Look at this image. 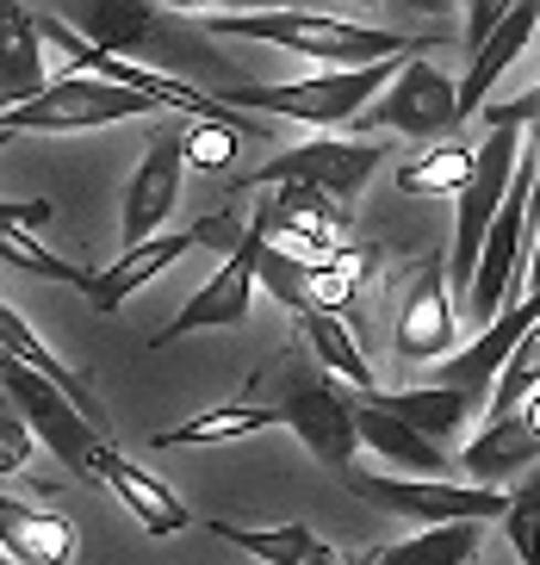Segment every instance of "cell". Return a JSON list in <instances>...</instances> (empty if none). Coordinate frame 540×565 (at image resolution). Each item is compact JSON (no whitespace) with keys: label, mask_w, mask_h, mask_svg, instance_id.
Masks as SVG:
<instances>
[{"label":"cell","mask_w":540,"mask_h":565,"mask_svg":"<svg viewBox=\"0 0 540 565\" xmlns=\"http://www.w3.org/2000/svg\"><path fill=\"white\" fill-rule=\"evenodd\" d=\"M367 398L379 404L385 416H398L404 429H416L423 441H435L442 448L454 429H466V416L478 411L473 398H459V392H447V385H410V392H367Z\"/></svg>","instance_id":"23"},{"label":"cell","mask_w":540,"mask_h":565,"mask_svg":"<svg viewBox=\"0 0 540 565\" xmlns=\"http://www.w3.org/2000/svg\"><path fill=\"white\" fill-rule=\"evenodd\" d=\"M534 32H540V0H522V7H509L504 25H497V32L485 38V44H478L473 68H466V75L454 82V113H459V118H473V113H478V100H485V94L497 87V75H504V68L528 51V38H534Z\"/></svg>","instance_id":"19"},{"label":"cell","mask_w":540,"mask_h":565,"mask_svg":"<svg viewBox=\"0 0 540 565\" xmlns=\"http://www.w3.org/2000/svg\"><path fill=\"white\" fill-rule=\"evenodd\" d=\"M485 125H491V131H516V125H540V87H534V94H522V100H509V106H491V113H485Z\"/></svg>","instance_id":"36"},{"label":"cell","mask_w":540,"mask_h":565,"mask_svg":"<svg viewBox=\"0 0 540 565\" xmlns=\"http://www.w3.org/2000/svg\"><path fill=\"white\" fill-rule=\"evenodd\" d=\"M162 113L156 94H137V87H118V82H94V75H50V87L38 94L32 106H19L7 113L0 125L13 137L25 131H99V125H113V118H149Z\"/></svg>","instance_id":"6"},{"label":"cell","mask_w":540,"mask_h":565,"mask_svg":"<svg viewBox=\"0 0 540 565\" xmlns=\"http://www.w3.org/2000/svg\"><path fill=\"white\" fill-rule=\"evenodd\" d=\"M459 335V305L454 286H447V267L428 262L416 280H410L404 305H398V354L404 361H442Z\"/></svg>","instance_id":"13"},{"label":"cell","mask_w":540,"mask_h":565,"mask_svg":"<svg viewBox=\"0 0 540 565\" xmlns=\"http://www.w3.org/2000/svg\"><path fill=\"white\" fill-rule=\"evenodd\" d=\"M0 392H7L13 416L25 423V435H32V441H44V448L56 454V466H63V472L94 479V448L106 441V435L87 429V416L75 411V404H68L63 392L44 380V373H32V366L13 361V354H0Z\"/></svg>","instance_id":"5"},{"label":"cell","mask_w":540,"mask_h":565,"mask_svg":"<svg viewBox=\"0 0 540 565\" xmlns=\"http://www.w3.org/2000/svg\"><path fill=\"white\" fill-rule=\"evenodd\" d=\"M342 484L360 503L373 510L410 515V522H428V529H447V522H491L509 510L504 491H485V484H447V479H373V472H342Z\"/></svg>","instance_id":"9"},{"label":"cell","mask_w":540,"mask_h":565,"mask_svg":"<svg viewBox=\"0 0 540 565\" xmlns=\"http://www.w3.org/2000/svg\"><path fill=\"white\" fill-rule=\"evenodd\" d=\"M19 466H25L19 454H7V448H0V479H7V472H19Z\"/></svg>","instance_id":"41"},{"label":"cell","mask_w":540,"mask_h":565,"mask_svg":"<svg viewBox=\"0 0 540 565\" xmlns=\"http://www.w3.org/2000/svg\"><path fill=\"white\" fill-rule=\"evenodd\" d=\"M50 13L63 19L82 44L118 56V63H131V51H149L168 25V13L149 7V0H82V7H50Z\"/></svg>","instance_id":"15"},{"label":"cell","mask_w":540,"mask_h":565,"mask_svg":"<svg viewBox=\"0 0 540 565\" xmlns=\"http://www.w3.org/2000/svg\"><path fill=\"white\" fill-rule=\"evenodd\" d=\"M528 231H534V267H528V305L540 311V217L528 224Z\"/></svg>","instance_id":"38"},{"label":"cell","mask_w":540,"mask_h":565,"mask_svg":"<svg viewBox=\"0 0 540 565\" xmlns=\"http://www.w3.org/2000/svg\"><path fill=\"white\" fill-rule=\"evenodd\" d=\"M243 217L236 212H212V217H199L193 231H162V236H149V243H137V249H125L118 262H106L99 274H87V305L94 311H118V305L131 299L137 286H149L156 274H168V267L180 262V255H193V249H236L243 243Z\"/></svg>","instance_id":"7"},{"label":"cell","mask_w":540,"mask_h":565,"mask_svg":"<svg viewBox=\"0 0 540 565\" xmlns=\"http://www.w3.org/2000/svg\"><path fill=\"white\" fill-rule=\"evenodd\" d=\"M267 212L286 231V243L298 249V262H329V255L342 249L348 212L336 200H324V193H311V186H274L267 193Z\"/></svg>","instance_id":"18"},{"label":"cell","mask_w":540,"mask_h":565,"mask_svg":"<svg viewBox=\"0 0 540 565\" xmlns=\"http://www.w3.org/2000/svg\"><path fill=\"white\" fill-rule=\"evenodd\" d=\"M516 168H522V131H485V143L473 150V181L459 186V200H454V255H447L454 305H466V292H473L478 249H485V231H491Z\"/></svg>","instance_id":"3"},{"label":"cell","mask_w":540,"mask_h":565,"mask_svg":"<svg viewBox=\"0 0 540 565\" xmlns=\"http://www.w3.org/2000/svg\"><path fill=\"white\" fill-rule=\"evenodd\" d=\"M94 479L106 484V491H113V498L131 510L137 529H149L156 541L187 529V503H180L174 491H168L156 472H149V466H137L131 454H118L113 441H99V448H94Z\"/></svg>","instance_id":"16"},{"label":"cell","mask_w":540,"mask_h":565,"mask_svg":"<svg viewBox=\"0 0 540 565\" xmlns=\"http://www.w3.org/2000/svg\"><path fill=\"white\" fill-rule=\"evenodd\" d=\"M13 143H19V137H13V131H7V125H0V150H13Z\"/></svg>","instance_id":"42"},{"label":"cell","mask_w":540,"mask_h":565,"mask_svg":"<svg viewBox=\"0 0 540 565\" xmlns=\"http://www.w3.org/2000/svg\"><path fill=\"white\" fill-rule=\"evenodd\" d=\"M0 553L13 565H68L75 559V529L50 510L0 498Z\"/></svg>","instance_id":"20"},{"label":"cell","mask_w":540,"mask_h":565,"mask_svg":"<svg viewBox=\"0 0 540 565\" xmlns=\"http://www.w3.org/2000/svg\"><path fill=\"white\" fill-rule=\"evenodd\" d=\"M0 262H7V267H19V274H38V280L87 286V267L63 262V255H56V249H44L38 236H19V231H7V236H0Z\"/></svg>","instance_id":"32"},{"label":"cell","mask_w":540,"mask_h":565,"mask_svg":"<svg viewBox=\"0 0 540 565\" xmlns=\"http://www.w3.org/2000/svg\"><path fill=\"white\" fill-rule=\"evenodd\" d=\"M522 423H528V429H534V435H540V392H534V398H528V404H522Z\"/></svg>","instance_id":"39"},{"label":"cell","mask_w":540,"mask_h":565,"mask_svg":"<svg viewBox=\"0 0 540 565\" xmlns=\"http://www.w3.org/2000/svg\"><path fill=\"white\" fill-rule=\"evenodd\" d=\"M466 181H473V150L466 143H442V150H428V156L398 168V186H404L410 200H442V193L459 200Z\"/></svg>","instance_id":"29"},{"label":"cell","mask_w":540,"mask_h":565,"mask_svg":"<svg viewBox=\"0 0 540 565\" xmlns=\"http://www.w3.org/2000/svg\"><path fill=\"white\" fill-rule=\"evenodd\" d=\"M236 150H243V125L236 118H199V125H187V137H180V156H187V168H230L236 162Z\"/></svg>","instance_id":"31"},{"label":"cell","mask_w":540,"mask_h":565,"mask_svg":"<svg viewBox=\"0 0 540 565\" xmlns=\"http://www.w3.org/2000/svg\"><path fill=\"white\" fill-rule=\"evenodd\" d=\"M180 118L168 131L149 137L144 162L131 168V186H125V249L149 243V236H162V224L174 217L180 205V186H187V156H180Z\"/></svg>","instance_id":"12"},{"label":"cell","mask_w":540,"mask_h":565,"mask_svg":"<svg viewBox=\"0 0 540 565\" xmlns=\"http://www.w3.org/2000/svg\"><path fill=\"white\" fill-rule=\"evenodd\" d=\"M504 13H509V7H497V0H473V7H466V51L478 56V44L504 25Z\"/></svg>","instance_id":"35"},{"label":"cell","mask_w":540,"mask_h":565,"mask_svg":"<svg viewBox=\"0 0 540 565\" xmlns=\"http://www.w3.org/2000/svg\"><path fill=\"white\" fill-rule=\"evenodd\" d=\"M379 162H385V143H373V137H311L298 150L274 156L267 168H255L243 186H311L348 212L360 186L379 174Z\"/></svg>","instance_id":"8"},{"label":"cell","mask_w":540,"mask_h":565,"mask_svg":"<svg viewBox=\"0 0 540 565\" xmlns=\"http://www.w3.org/2000/svg\"><path fill=\"white\" fill-rule=\"evenodd\" d=\"M534 460H540V435L522 423V411L485 423V429H478V441L459 454V466H466V472H473V484H485V491H497V484L516 479V472H534Z\"/></svg>","instance_id":"21"},{"label":"cell","mask_w":540,"mask_h":565,"mask_svg":"<svg viewBox=\"0 0 540 565\" xmlns=\"http://www.w3.org/2000/svg\"><path fill=\"white\" fill-rule=\"evenodd\" d=\"M267 231H274V212H267V200H262V212L248 217L243 243L224 255V267H218L212 280L199 286L193 299L180 305L168 330H156V349H168L174 335H193V330H230V323H243V317H248V299H255V267H262Z\"/></svg>","instance_id":"10"},{"label":"cell","mask_w":540,"mask_h":565,"mask_svg":"<svg viewBox=\"0 0 540 565\" xmlns=\"http://www.w3.org/2000/svg\"><path fill=\"white\" fill-rule=\"evenodd\" d=\"M38 224H50V200H0V236L7 231H38Z\"/></svg>","instance_id":"34"},{"label":"cell","mask_w":540,"mask_h":565,"mask_svg":"<svg viewBox=\"0 0 540 565\" xmlns=\"http://www.w3.org/2000/svg\"><path fill=\"white\" fill-rule=\"evenodd\" d=\"M454 125H459L454 75H442L428 56H410L398 68V82L354 118V131H398V137H442Z\"/></svg>","instance_id":"11"},{"label":"cell","mask_w":540,"mask_h":565,"mask_svg":"<svg viewBox=\"0 0 540 565\" xmlns=\"http://www.w3.org/2000/svg\"><path fill=\"white\" fill-rule=\"evenodd\" d=\"M298 330H305V349L317 354V366H324V380L354 385L360 398L373 392V366H367V354H360L354 330H348L342 317H329V311H305V317H298Z\"/></svg>","instance_id":"25"},{"label":"cell","mask_w":540,"mask_h":565,"mask_svg":"<svg viewBox=\"0 0 540 565\" xmlns=\"http://www.w3.org/2000/svg\"><path fill=\"white\" fill-rule=\"evenodd\" d=\"M274 416L305 441L317 466H329L336 479L354 472V454H360V435H354V398H348L336 380L324 373H305V366H279V398Z\"/></svg>","instance_id":"4"},{"label":"cell","mask_w":540,"mask_h":565,"mask_svg":"<svg viewBox=\"0 0 540 565\" xmlns=\"http://www.w3.org/2000/svg\"><path fill=\"white\" fill-rule=\"evenodd\" d=\"M534 323H540V311L528 299H516L504 317H497V323H485V330H478V342L466 354H447V361L435 366V380H428V385H447V392H459V398H473V404L491 398V385H497V373H504V361L516 354V342H522Z\"/></svg>","instance_id":"14"},{"label":"cell","mask_w":540,"mask_h":565,"mask_svg":"<svg viewBox=\"0 0 540 565\" xmlns=\"http://www.w3.org/2000/svg\"><path fill=\"white\" fill-rule=\"evenodd\" d=\"M354 435L360 448H373L379 460H392L398 472H416V479H442L447 472V448L423 441L416 429H404L398 416H385L373 398H354Z\"/></svg>","instance_id":"22"},{"label":"cell","mask_w":540,"mask_h":565,"mask_svg":"<svg viewBox=\"0 0 540 565\" xmlns=\"http://www.w3.org/2000/svg\"><path fill=\"white\" fill-rule=\"evenodd\" d=\"M205 32L230 38H262L279 51H298L324 68H373L392 56H423L416 32H385V25H360V19L311 13V7H255V13H205Z\"/></svg>","instance_id":"1"},{"label":"cell","mask_w":540,"mask_h":565,"mask_svg":"<svg viewBox=\"0 0 540 565\" xmlns=\"http://www.w3.org/2000/svg\"><path fill=\"white\" fill-rule=\"evenodd\" d=\"M50 87L44 68V32H38V7L0 0V118L32 106Z\"/></svg>","instance_id":"17"},{"label":"cell","mask_w":540,"mask_h":565,"mask_svg":"<svg viewBox=\"0 0 540 565\" xmlns=\"http://www.w3.org/2000/svg\"><path fill=\"white\" fill-rule=\"evenodd\" d=\"M342 565H373V559H342Z\"/></svg>","instance_id":"43"},{"label":"cell","mask_w":540,"mask_h":565,"mask_svg":"<svg viewBox=\"0 0 540 565\" xmlns=\"http://www.w3.org/2000/svg\"><path fill=\"white\" fill-rule=\"evenodd\" d=\"M255 429H279L274 404H218V411H199L174 429H162L156 448H218V441H243Z\"/></svg>","instance_id":"24"},{"label":"cell","mask_w":540,"mask_h":565,"mask_svg":"<svg viewBox=\"0 0 540 565\" xmlns=\"http://www.w3.org/2000/svg\"><path fill=\"white\" fill-rule=\"evenodd\" d=\"M534 392H540V323L516 342V354H509L504 373H497V385H491V423H497V416H516Z\"/></svg>","instance_id":"30"},{"label":"cell","mask_w":540,"mask_h":565,"mask_svg":"<svg viewBox=\"0 0 540 565\" xmlns=\"http://www.w3.org/2000/svg\"><path fill=\"white\" fill-rule=\"evenodd\" d=\"M0 565H13V559H7V553H0Z\"/></svg>","instance_id":"44"},{"label":"cell","mask_w":540,"mask_h":565,"mask_svg":"<svg viewBox=\"0 0 540 565\" xmlns=\"http://www.w3.org/2000/svg\"><path fill=\"white\" fill-rule=\"evenodd\" d=\"M398 56L373 68H324L311 82H224L212 94L224 113H279L298 125H354L379 100V87L398 82Z\"/></svg>","instance_id":"2"},{"label":"cell","mask_w":540,"mask_h":565,"mask_svg":"<svg viewBox=\"0 0 540 565\" xmlns=\"http://www.w3.org/2000/svg\"><path fill=\"white\" fill-rule=\"evenodd\" d=\"M473 553H478V522H447V529L392 541L385 553H373V565H466Z\"/></svg>","instance_id":"28"},{"label":"cell","mask_w":540,"mask_h":565,"mask_svg":"<svg viewBox=\"0 0 540 565\" xmlns=\"http://www.w3.org/2000/svg\"><path fill=\"white\" fill-rule=\"evenodd\" d=\"M373 267L367 249H336L329 262H298V317L305 311H329V317H348L354 305V280Z\"/></svg>","instance_id":"26"},{"label":"cell","mask_w":540,"mask_h":565,"mask_svg":"<svg viewBox=\"0 0 540 565\" xmlns=\"http://www.w3.org/2000/svg\"><path fill=\"white\" fill-rule=\"evenodd\" d=\"M504 534H509V547H516V559L540 565V472H528L522 491H509Z\"/></svg>","instance_id":"33"},{"label":"cell","mask_w":540,"mask_h":565,"mask_svg":"<svg viewBox=\"0 0 540 565\" xmlns=\"http://www.w3.org/2000/svg\"><path fill=\"white\" fill-rule=\"evenodd\" d=\"M0 448H7V454H19V460L32 454V435H25V423L13 416V404H7V392H0Z\"/></svg>","instance_id":"37"},{"label":"cell","mask_w":540,"mask_h":565,"mask_svg":"<svg viewBox=\"0 0 540 565\" xmlns=\"http://www.w3.org/2000/svg\"><path fill=\"white\" fill-rule=\"evenodd\" d=\"M212 534L224 547H243L262 565H305L317 553V534L305 522H279V529H243V522H212Z\"/></svg>","instance_id":"27"},{"label":"cell","mask_w":540,"mask_h":565,"mask_svg":"<svg viewBox=\"0 0 540 565\" xmlns=\"http://www.w3.org/2000/svg\"><path fill=\"white\" fill-rule=\"evenodd\" d=\"M305 565H342V553H329L324 541H317V553H311V559H305Z\"/></svg>","instance_id":"40"}]
</instances>
